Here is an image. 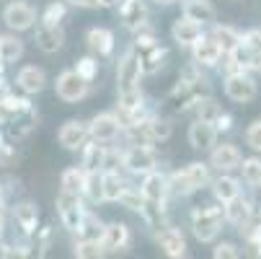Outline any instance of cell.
Listing matches in <instances>:
<instances>
[{
    "label": "cell",
    "mask_w": 261,
    "mask_h": 259,
    "mask_svg": "<svg viewBox=\"0 0 261 259\" xmlns=\"http://www.w3.org/2000/svg\"><path fill=\"white\" fill-rule=\"evenodd\" d=\"M207 93V81L199 76V70L194 65H189L184 73H181V78L176 83V88L168 93L166 104L173 114H181L186 112L189 106H197V101Z\"/></svg>",
    "instance_id": "6da1fadb"
},
{
    "label": "cell",
    "mask_w": 261,
    "mask_h": 259,
    "mask_svg": "<svg viewBox=\"0 0 261 259\" xmlns=\"http://www.w3.org/2000/svg\"><path fill=\"white\" fill-rule=\"evenodd\" d=\"M210 181H212V179H210V166L197 161V163H189L184 171H173V174L168 176V187H171L173 195L186 197V195H192V192L207 187Z\"/></svg>",
    "instance_id": "7a4b0ae2"
},
{
    "label": "cell",
    "mask_w": 261,
    "mask_h": 259,
    "mask_svg": "<svg viewBox=\"0 0 261 259\" xmlns=\"http://www.w3.org/2000/svg\"><path fill=\"white\" fill-rule=\"evenodd\" d=\"M222 220H225V207L220 205H207V207H194L192 213V231L197 236V241H215Z\"/></svg>",
    "instance_id": "3957f363"
},
{
    "label": "cell",
    "mask_w": 261,
    "mask_h": 259,
    "mask_svg": "<svg viewBox=\"0 0 261 259\" xmlns=\"http://www.w3.org/2000/svg\"><path fill=\"white\" fill-rule=\"evenodd\" d=\"M145 76L142 70V60L137 55V50H127L124 57L119 60V67H117V86L119 91H135L140 88V78Z\"/></svg>",
    "instance_id": "277c9868"
},
{
    "label": "cell",
    "mask_w": 261,
    "mask_h": 259,
    "mask_svg": "<svg viewBox=\"0 0 261 259\" xmlns=\"http://www.w3.org/2000/svg\"><path fill=\"white\" fill-rule=\"evenodd\" d=\"M57 213H60V220L67 231L75 233L81 220H83V202H81V195L78 192H70V190H60L57 195Z\"/></svg>",
    "instance_id": "5b68a950"
},
{
    "label": "cell",
    "mask_w": 261,
    "mask_h": 259,
    "mask_svg": "<svg viewBox=\"0 0 261 259\" xmlns=\"http://www.w3.org/2000/svg\"><path fill=\"white\" fill-rule=\"evenodd\" d=\"M55 91H57V96L62 101L72 104V101H81V99L88 96V81L78 70H65V73H60V78L55 83Z\"/></svg>",
    "instance_id": "8992f818"
},
{
    "label": "cell",
    "mask_w": 261,
    "mask_h": 259,
    "mask_svg": "<svg viewBox=\"0 0 261 259\" xmlns=\"http://www.w3.org/2000/svg\"><path fill=\"white\" fill-rule=\"evenodd\" d=\"M225 96L230 101H238V104H246L256 96V81L248 76L246 70L241 73H230L225 78Z\"/></svg>",
    "instance_id": "52a82bcc"
},
{
    "label": "cell",
    "mask_w": 261,
    "mask_h": 259,
    "mask_svg": "<svg viewBox=\"0 0 261 259\" xmlns=\"http://www.w3.org/2000/svg\"><path fill=\"white\" fill-rule=\"evenodd\" d=\"M3 21L16 31H26L36 23V11H34L31 3H26V0H13V3H8L6 11H3Z\"/></svg>",
    "instance_id": "ba28073f"
},
{
    "label": "cell",
    "mask_w": 261,
    "mask_h": 259,
    "mask_svg": "<svg viewBox=\"0 0 261 259\" xmlns=\"http://www.w3.org/2000/svg\"><path fill=\"white\" fill-rule=\"evenodd\" d=\"M91 137V125L81 122V120H70L60 127L57 132V140L62 148H67V151H78V148H83Z\"/></svg>",
    "instance_id": "9c48e42d"
},
{
    "label": "cell",
    "mask_w": 261,
    "mask_h": 259,
    "mask_svg": "<svg viewBox=\"0 0 261 259\" xmlns=\"http://www.w3.org/2000/svg\"><path fill=\"white\" fill-rule=\"evenodd\" d=\"M124 130L122 120L117 114H111V112H103V114H96L91 120V137L98 140V143H111V140H117V135Z\"/></svg>",
    "instance_id": "30bf717a"
},
{
    "label": "cell",
    "mask_w": 261,
    "mask_h": 259,
    "mask_svg": "<svg viewBox=\"0 0 261 259\" xmlns=\"http://www.w3.org/2000/svg\"><path fill=\"white\" fill-rule=\"evenodd\" d=\"M155 153L150 145H132L129 151L124 153V166L132 174H150L155 171Z\"/></svg>",
    "instance_id": "8fae6325"
},
{
    "label": "cell",
    "mask_w": 261,
    "mask_h": 259,
    "mask_svg": "<svg viewBox=\"0 0 261 259\" xmlns=\"http://www.w3.org/2000/svg\"><path fill=\"white\" fill-rule=\"evenodd\" d=\"M210 163H212L217 171L228 174V171H233V169H241V163H243V156H241V151H238L236 145H230V143H222V145L212 148Z\"/></svg>",
    "instance_id": "7c38bea8"
},
{
    "label": "cell",
    "mask_w": 261,
    "mask_h": 259,
    "mask_svg": "<svg viewBox=\"0 0 261 259\" xmlns=\"http://www.w3.org/2000/svg\"><path fill=\"white\" fill-rule=\"evenodd\" d=\"M34 42L42 52L52 55V52H60L62 44H65V31L60 26H49V23H39L34 31Z\"/></svg>",
    "instance_id": "4fadbf2b"
},
{
    "label": "cell",
    "mask_w": 261,
    "mask_h": 259,
    "mask_svg": "<svg viewBox=\"0 0 261 259\" xmlns=\"http://www.w3.org/2000/svg\"><path fill=\"white\" fill-rule=\"evenodd\" d=\"M171 36H173V42L181 44V47H194L204 34H202V23H197V21H192V18L184 16V18L173 21Z\"/></svg>",
    "instance_id": "5bb4252c"
},
{
    "label": "cell",
    "mask_w": 261,
    "mask_h": 259,
    "mask_svg": "<svg viewBox=\"0 0 261 259\" xmlns=\"http://www.w3.org/2000/svg\"><path fill=\"white\" fill-rule=\"evenodd\" d=\"M101 244L106 251L111 254H119V251H127L129 244H132V236H129V228L124 223H109L103 236H101Z\"/></svg>",
    "instance_id": "9a60e30c"
},
{
    "label": "cell",
    "mask_w": 261,
    "mask_h": 259,
    "mask_svg": "<svg viewBox=\"0 0 261 259\" xmlns=\"http://www.w3.org/2000/svg\"><path fill=\"white\" fill-rule=\"evenodd\" d=\"M119 16H122V23L129 31H140L142 26H147V6H145V0H122Z\"/></svg>",
    "instance_id": "2e32d148"
},
{
    "label": "cell",
    "mask_w": 261,
    "mask_h": 259,
    "mask_svg": "<svg viewBox=\"0 0 261 259\" xmlns=\"http://www.w3.org/2000/svg\"><path fill=\"white\" fill-rule=\"evenodd\" d=\"M192 55H194V62L202 65V67H215L220 60H222V52L220 44L212 39V36H202V39L192 47Z\"/></svg>",
    "instance_id": "e0dca14e"
},
{
    "label": "cell",
    "mask_w": 261,
    "mask_h": 259,
    "mask_svg": "<svg viewBox=\"0 0 261 259\" xmlns=\"http://www.w3.org/2000/svg\"><path fill=\"white\" fill-rule=\"evenodd\" d=\"M140 60H142V70L147 73V76H153V73H158L166 60H168V50L161 47V42H153V44H145V47H135Z\"/></svg>",
    "instance_id": "ac0fdd59"
},
{
    "label": "cell",
    "mask_w": 261,
    "mask_h": 259,
    "mask_svg": "<svg viewBox=\"0 0 261 259\" xmlns=\"http://www.w3.org/2000/svg\"><path fill=\"white\" fill-rule=\"evenodd\" d=\"M13 220H16V226L23 236H34L36 231H39L36 228L39 226V207H36L34 202H21L13 210Z\"/></svg>",
    "instance_id": "d6986e66"
},
{
    "label": "cell",
    "mask_w": 261,
    "mask_h": 259,
    "mask_svg": "<svg viewBox=\"0 0 261 259\" xmlns=\"http://www.w3.org/2000/svg\"><path fill=\"white\" fill-rule=\"evenodd\" d=\"M251 218H253V207H251V202L246 197L238 195L230 202H225V220H228V223H233V226H238L243 231L251 223Z\"/></svg>",
    "instance_id": "ffe728a7"
},
{
    "label": "cell",
    "mask_w": 261,
    "mask_h": 259,
    "mask_svg": "<svg viewBox=\"0 0 261 259\" xmlns=\"http://www.w3.org/2000/svg\"><path fill=\"white\" fill-rule=\"evenodd\" d=\"M16 83L23 93H39L47 83V76H44V70L42 67H36V65H26L18 70V76H16Z\"/></svg>",
    "instance_id": "44dd1931"
},
{
    "label": "cell",
    "mask_w": 261,
    "mask_h": 259,
    "mask_svg": "<svg viewBox=\"0 0 261 259\" xmlns=\"http://www.w3.org/2000/svg\"><path fill=\"white\" fill-rule=\"evenodd\" d=\"M140 190L147 200H153V202H163L166 200V192H171L168 187V176L158 174V171H150V174H145L142 184H140Z\"/></svg>",
    "instance_id": "7402d4cb"
},
{
    "label": "cell",
    "mask_w": 261,
    "mask_h": 259,
    "mask_svg": "<svg viewBox=\"0 0 261 259\" xmlns=\"http://www.w3.org/2000/svg\"><path fill=\"white\" fill-rule=\"evenodd\" d=\"M86 42L98 57H109L114 52V31H109L103 26H93V29H88Z\"/></svg>",
    "instance_id": "603a6c76"
},
{
    "label": "cell",
    "mask_w": 261,
    "mask_h": 259,
    "mask_svg": "<svg viewBox=\"0 0 261 259\" xmlns=\"http://www.w3.org/2000/svg\"><path fill=\"white\" fill-rule=\"evenodd\" d=\"M215 137H217V130H215V125H210V122L197 120V122L189 127V143H192L194 151H210V148L215 145Z\"/></svg>",
    "instance_id": "cb8c5ba5"
},
{
    "label": "cell",
    "mask_w": 261,
    "mask_h": 259,
    "mask_svg": "<svg viewBox=\"0 0 261 259\" xmlns=\"http://www.w3.org/2000/svg\"><path fill=\"white\" fill-rule=\"evenodd\" d=\"M212 195H215L217 202L225 205V202H230L233 197L241 195V181L236 176H230V174H222V176H217L212 181Z\"/></svg>",
    "instance_id": "d4e9b609"
},
{
    "label": "cell",
    "mask_w": 261,
    "mask_h": 259,
    "mask_svg": "<svg viewBox=\"0 0 261 259\" xmlns=\"http://www.w3.org/2000/svg\"><path fill=\"white\" fill-rule=\"evenodd\" d=\"M184 16L197 21V23H202V26L204 23H212L217 18L215 6L210 3V0H186V3H184Z\"/></svg>",
    "instance_id": "484cf974"
},
{
    "label": "cell",
    "mask_w": 261,
    "mask_h": 259,
    "mask_svg": "<svg viewBox=\"0 0 261 259\" xmlns=\"http://www.w3.org/2000/svg\"><path fill=\"white\" fill-rule=\"evenodd\" d=\"M158 244H161V249L168 254V256H184L186 254V239H184V233L178 231V228H163L161 233H158Z\"/></svg>",
    "instance_id": "4316f807"
},
{
    "label": "cell",
    "mask_w": 261,
    "mask_h": 259,
    "mask_svg": "<svg viewBox=\"0 0 261 259\" xmlns=\"http://www.w3.org/2000/svg\"><path fill=\"white\" fill-rule=\"evenodd\" d=\"M210 36L220 44V50L225 52V55H230V52L243 42V34H241V31H236L233 26H222V23H217V26L212 29V34H210Z\"/></svg>",
    "instance_id": "83f0119b"
},
{
    "label": "cell",
    "mask_w": 261,
    "mask_h": 259,
    "mask_svg": "<svg viewBox=\"0 0 261 259\" xmlns=\"http://www.w3.org/2000/svg\"><path fill=\"white\" fill-rule=\"evenodd\" d=\"M103 231H106V226L98 220V215H93V213H83V220H81V226H78V239H83V241H101V236H103Z\"/></svg>",
    "instance_id": "f1b7e54d"
},
{
    "label": "cell",
    "mask_w": 261,
    "mask_h": 259,
    "mask_svg": "<svg viewBox=\"0 0 261 259\" xmlns=\"http://www.w3.org/2000/svg\"><path fill=\"white\" fill-rule=\"evenodd\" d=\"M36 122H39V114L34 112V106L31 109H26L23 114H18V117H13V120H8V132H11V137H26L34 127H36Z\"/></svg>",
    "instance_id": "f546056e"
},
{
    "label": "cell",
    "mask_w": 261,
    "mask_h": 259,
    "mask_svg": "<svg viewBox=\"0 0 261 259\" xmlns=\"http://www.w3.org/2000/svg\"><path fill=\"white\" fill-rule=\"evenodd\" d=\"M103 158H106V148L98 140L83 145V169L86 171H103Z\"/></svg>",
    "instance_id": "4dcf8cb0"
},
{
    "label": "cell",
    "mask_w": 261,
    "mask_h": 259,
    "mask_svg": "<svg viewBox=\"0 0 261 259\" xmlns=\"http://www.w3.org/2000/svg\"><path fill=\"white\" fill-rule=\"evenodd\" d=\"M124 190V179L119 176L117 169L103 171V202H119V195Z\"/></svg>",
    "instance_id": "1f68e13d"
},
{
    "label": "cell",
    "mask_w": 261,
    "mask_h": 259,
    "mask_svg": "<svg viewBox=\"0 0 261 259\" xmlns=\"http://www.w3.org/2000/svg\"><path fill=\"white\" fill-rule=\"evenodd\" d=\"M21 55H23L21 39H16V36H11V34L0 36V62H3V65H11V62L21 60Z\"/></svg>",
    "instance_id": "d6a6232c"
},
{
    "label": "cell",
    "mask_w": 261,
    "mask_h": 259,
    "mask_svg": "<svg viewBox=\"0 0 261 259\" xmlns=\"http://www.w3.org/2000/svg\"><path fill=\"white\" fill-rule=\"evenodd\" d=\"M86 169L81 166H72V169H67V171H62V179H60V184H62V190H70V192H78V195H83V187H86Z\"/></svg>",
    "instance_id": "836d02e7"
},
{
    "label": "cell",
    "mask_w": 261,
    "mask_h": 259,
    "mask_svg": "<svg viewBox=\"0 0 261 259\" xmlns=\"http://www.w3.org/2000/svg\"><path fill=\"white\" fill-rule=\"evenodd\" d=\"M140 215L145 218V223L150 226V228H155L158 233H161V228H166V215H163V202H153V200H147Z\"/></svg>",
    "instance_id": "e575fe53"
},
{
    "label": "cell",
    "mask_w": 261,
    "mask_h": 259,
    "mask_svg": "<svg viewBox=\"0 0 261 259\" xmlns=\"http://www.w3.org/2000/svg\"><path fill=\"white\" fill-rule=\"evenodd\" d=\"M83 195H86L91 202H103V171H88V174H86Z\"/></svg>",
    "instance_id": "d590c367"
},
{
    "label": "cell",
    "mask_w": 261,
    "mask_h": 259,
    "mask_svg": "<svg viewBox=\"0 0 261 259\" xmlns=\"http://www.w3.org/2000/svg\"><path fill=\"white\" fill-rule=\"evenodd\" d=\"M197 117L202 120V122H210V125H215L217 122V117L222 114V109H220V104L212 99V96H202L199 101H197Z\"/></svg>",
    "instance_id": "8d00e7d4"
},
{
    "label": "cell",
    "mask_w": 261,
    "mask_h": 259,
    "mask_svg": "<svg viewBox=\"0 0 261 259\" xmlns=\"http://www.w3.org/2000/svg\"><path fill=\"white\" fill-rule=\"evenodd\" d=\"M241 171H243V181L248 184V187H253V190L261 187V158H256V156L243 158Z\"/></svg>",
    "instance_id": "74e56055"
},
{
    "label": "cell",
    "mask_w": 261,
    "mask_h": 259,
    "mask_svg": "<svg viewBox=\"0 0 261 259\" xmlns=\"http://www.w3.org/2000/svg\"><path fill=\"white\" fill-rule=\"evenodd\" d=\"M72 254H75L78 259H98V256L106 254V249H103L101 241H83V239H78L75 251H72Z\"/></svg>",
    "instance_id": "f35d334b"
},
{
    "label": "cell",
    "mask_w": 261,
    "mask_h": 259,
    "mask_svg": "<svg viewBox=\"0 0 261 259\" xmlns=\"http://www.w3.org/2000/svg\"><path fill=\"white\" fill-rule=\"evenodd\" d=\"M119 202H122L124 207H129V210H137V213H142V207H145L147 197L142 195V190L124 187V190H122V195H119Z\"/></svg>",
    "instance_id": "ab89813d"
},
{
    "label": "cell",
    "mask_w": 261,
    "mask_h": 259,
    "mask_svg": "<svg viewBox=\"0 0 261 259\" xmlns=\"http://www.w3.org/2000/svg\"><path fill=\"white\" fill-rule=\"evenodd\" d=\"M65 13H67V8L62 6V3H49L47 8H44V13H42V23H49V26H60L62 23V18H65Z\"/></svg>",
    "instance_id": "60d3db41"
},
{
    "label": "cell",
    "mask_w": 261,
    "mask_h": 259,
    "mask_svg": "<svg viewBox=\"0 0 261 259\" xmlns=\"http://www.w3.org/2000/svg\"><path fill=\"white\" fill-rule=\"evenodd\" d=\"M246 251L251 256H261V226L246 228Z\"/></svg>",
    "instance_id": "b9f144b4"
},
{
    "label": "cell",
    "mask_w": 261,
    "mask_h": 259,
    "mask_svg": "<svg viewBox=\"0 0 261 259\" xmlns=\"http://www.w3.org/2000/svg\"><path fill=\"white\" fill-rule=\"evenodd\" d=\"M246 145L251 148V151L261 153V120L251 122L248 130H246Z\"/></svg>",
    "instance_id": "7bdbcfd3"
},
{
    "label": "cell",
    "mask_w": 261,
    "mask_h": 259,
    "mask_svg": "<svg viewBox=\"0 0 261 259\" xmlns=\"http://www.w3.org/2000/svg\"><path fill=\"white\" fill-rule=\"evenodd\" d=\"M75 70H78L81 76H83V78L91 83V81L98 76V60H93V57H83V60H78Z\"/></svg>",
    "instance_id": "ee69618b"
},
{
    "label": "cell",
    "mask_w": 261,
    "mask_h": 259,
    "mask_svg": "<svg viewBox=\"0 0 261 259\" xmlns=\"http://www.w3.org/2000/svg\"><path fill=\"white\" fill-rule=\"evenodd\" d=\"M173 135V125L163 117H153V140H168Z\"/></svg>",
    "instance_id": "f6af8a7d"
},
{
    "label": "cell",
    "mask_w": 261,
    "mask_h": 259,
    "mask_svg": "<svg viewBox=\"0 0 261 259\" xmlns=\"http://www.w3.org/2000/svg\"><path fill=\"white\" fill-rule=\"evenodd\" d=\"M16 158H18L16 148H13L6 137H0V166H11Z\"/></svg>",
    "instance_id": "bcb514c9"
},
{
    "label": "cell",
    "mask_w": 261,
    "mask_h": 259,
    "mask_svg": "<svg viewBox=\"0 0 261 259\" xmlns=\"http://www.w3.org/2000/svg\"><path fill=\"white\" fill-rule=\"evenodd\" d=\"M212 256L215 259H236L238 256V249H236V244H217L215 246V251H212Z\"/></svg>",
    "instance_id": "7dc6e473"
},
{
    "label": "cell",
    "mask_w": 261,
    "mask_h": 259,
    "mask_svg": "<svg viewBox=\"0 0 261 259\" xmlns=\"http://www.w3.org/2000/svg\"><path fill=\"white\" fill-rule=\"evenodd\" d=\"M49 244H52V228L44 226V228L36 231V246H39V251L44 254V251L49 249Z\"/></svg>",
    "instance_id": "c3c4849f"
},
{
    "label": "cell",
    "mask_w": 261,
    "mask_h": 259,
    "mask_svg": "<svg viewBox=\"0 0 261 259\" xmlns=\"http://www.w3.org/2000/svg\"><path fill=\"white\" fill-rule=\"evenodd\" d=\"M243 44L251 50H261V29H251L243 34Z\"/></svg>",
    "instance_id": "681fc988"
},
{
    "label": "cell",
    "mask_w": 261,
    "mask_h": 259,
    "mask_svg": "<svg viewBox=\"0 0 261 259\" xmlns=\"http://www.w3.org/2000/svg\"><path fill=\"white\" fill-rule=\"evenodd\" d=\"M119 163H124V156H122V153H117V151H109V148H106V158H103V171H106V169H117Z\"/></svg>",
    "instance_id": "f907efd6"
},
{
    "label": "cell",
    "mask_w": 261,
    "mask_h": 259,
    "mask_svg": "<svg viewBox=\"0 0 261 259\" xmlns=\"http://www.w3.org/2000/svg\"><path fill=\"white\" fill-rule=\"evenodd\" d=\"M215 130L217 132H230L233 130V117L230 114H220L217 122H215Z\"/></svg>",
    "instance_id": "816d5d0a"
},
{
    "label": "cell",
    "mask_w": 261,
    "mask_h": 259,
    "mask_svg": "<svg viewBox=\"0 0 261 259\" xmlns=\"http://www.w3.org/2000/svg\"><path fill=\"white\" fill-rule=\"evenodd\" d=\"M67 3L78 8H98V0H67Z\"/></svg>",
    "instance_id": "f5cc1de1"
},
{
    "label": "cell",
    "mask_w": 261,
    "mask_h": 259,
    "mask_svg": "<svg viewBox=\"0 0 261 259\" xmlns=\"http://www.w3.org/2000/svg\"><path fill=\"white\" fill-rule=\"evenodd\" d=\"M98 6L101 8H114V6H119V0H98Z\"/></svg>",
    "instance_id": "db71d44e"
},
{
    "label": "cell",
    "mask_w": 261,
    "mask_h": 259,
    "mask_svg": "<svg viewBox=\"0 0 261 259\" xmlns=\"http://www.w3.org/2000/svg\"><path fill=\"white\" fill-rule=\"evenodd\" d=\"M3 213H6V195L0 192V215H3Z\"/></svg>",
    "instance_id": "11a10c76"
},
{
    "label": "cell",
    "mask_w": 261,
    "mask_h": 259,
    "mask_svg": "<svg viewBox=\"0 0 261 259\" xmlns=\"http://www.w3.org/2000/svg\"><path fill=\"white\" fill-rule=\"evenodd\" d=\"M256 226H261V205H258V213H256Z\"/></svg>",
    "instance_id": "9f6ffc18"
},
{
    "label": "cell",
    "mask_w": 261,
    "mask_h": 259,
    "mask_svg": "<svg viewBox=\"0 0 261 259\" xmlns=\"http://www.w3.org/2000/svg\"><path fill=\"white\" fill-rule=\"evenodd\" d=\"M3 231H6L3 228V215H0V241H3Z\"/></svg>",
    "instance_id": "6f0895ef"
},
{
    "label": "cell",
    "mask_w": 261,
    "mask_h": 259,
    "mask_svg": "<svg viewBox=\"0 0 261 259\" xmlns=\"http://www.w3.org/2000/svg\"><path fill=\"white\" fill-rule=\"evenodd\" d=\"M155 3H161V6H168V3H173V0H155Z\"/></svg>",
    "instance_id": "680465c9"
},
{
    "label": "cell",
    "mask_w": 261,
    "mask_h": 259,
    "mask_svg": "<svg viewBox=\"0 0 261 259\" xmlns=\"http://www.w3.org/2000/svg\"><path fill=\"white\" fill-rule=\"evenodd\" d=\"M0 81H3V62H0Z\"/></svg>",
    "instance_id": "91938a15"
}]
</instances>
